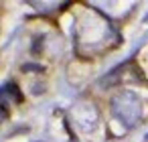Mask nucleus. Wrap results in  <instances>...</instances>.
Wrapping results in <instances>:
<instances>
[]
</instances>
